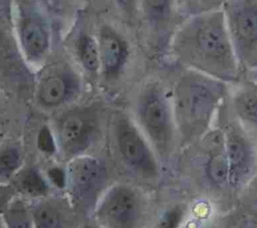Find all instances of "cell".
I'll list each match as a JSON object with an SVG mask.
<instances>
[{
	"mask_svg": "<svg viewBox=\"0 0 257 228\" xmlns=\"http://www.w3.org/2000/svg\"><path fill=\"white\" fill-rule=\"evenodd\" d=\"M98 117L87 106L68 109L54 121V139L57 150L67 162L85 152L97 138Z\"/></svg>",
	"mask_w": 257,
	"mask_h": 228,
	"instance_id": "6",
	"label": "cell"
},
{
	"mask_svg": "<svg viewBox=\"0 0 257 228\" xmlns=\"http://www.w3.org/2000/svg\"><path fill=\"white\" fill-rule=\"evenodd\" d=\"M0 228H6L5 224H4V221H3V218H2L1 215H0Z\"/></svg>",
	"mask_w": 257,
	"mask_h": 228,
	"instance_id": "30",
	"label": "cell"
},
{
	"mask_svg": "<svg viewBox=\"0 0 257 228\" xmlns=\"http://www.w3.org/2000/svg\"><path fill=\"white\" fill-rule=\"evenodd\" d=\"M248 198L245 200V205L253 213L255 217H257V186H255L252 190L249 191L247 195Z\"/></svg>",
	"mask_w": 257,
	"mask_h": 228,
	"instance_id": "24",
	"label": "cell"
},
{
	"mask_svg": "<svg viewBox=\"0 0 257 228\" xmlns=\"http://www.w3.org/2000/svg\"><path fill=\"white\" fill-rule=\"evenodd\" d=\"M224 150L229 169V186L241 190L248 186L257 173V148L251 136L233 119L222 131Z\"/></svg>",
	"mask_w": 257,
	"mask_h": 228,
	"instance_id": "9",
	"label": "cell"
},
{
	"mask_svg": "<svg viewBox=\"0 0 257 228\" xmlns=\"http://www.w3.org/2000/svg\"><path fill=\"white\" fill-rule=\"evenodd\" d=\"M231 104L234 119L251 136H257V84L251 79L236 86Z\"/></svg>",
	"mask_w": 257,
	"mask_h": 228,
	"instance_id": "14",
	"label": "cell"
},
{
	"mask_svg": "<svg viewBox=\"0 0 257 228\" xmlns=\"http://www.w3.org/2000/svg\"><path fill=\"white\" fill-rule=\"evenodd\" d=\"M4 54H5V46H4V42L0 37V61L4 58Z\"/></svg>",
	"mask_w": 257,
	"mask_h": 228,
	"instance_id": "28",
	"label": "cell"
},
{
	"mask_svg": "<svg viewBox=\"0 0 257 228\" xmlns=\"http://www.w3.org/2000/svg\"><path fill=\"white\" fill-rule=\"evenodd\" d=\"M173 49L188 69L226 83L239 76L241 65L221 8L189 15L175 33Z\"/></svg>",
	"mask_w": 257,
	"mask_h": 228,
	"instance_id": "1",
	"label": "cell"
},
{
	"mask_svg": "<svg viewBox=\"0 0 257 228\" xmlns=\"http://www.w3.org/2000/svg\"><path fill=\"white\" fill-rule=\"evenodd\" d=\"M76 52L82 66L91 73L100 67V54L98 44L88 34H81L76 43Z\"/></svg>",
	"mask_w": 257,
	"mask_h": 228,
	"instance_id": "19",
	"label": "cell"
},
{
	"mask_svg": "<svg viewBox=\"0 0 257 228\" xmlns=\"http://www.w3.org/2000/svg\"><path fill=\"white\" fill-rule=\"evenodd\" d=\"M135 0H116L117 4L125 11H132Z\"/></svg>",
	"mask_w": 257,
	"mask_h": 228,
	"instance_id": "26",
	"label": "cell"
},
{
	"mask_svg": "<svg viewBox=\"0 0 257 228\" xmlns=\"http://www.w3.org/2000/svg\"><path fill=\"white\" fill-rule=\"evenodd\" d=\"M24 157L22 149L16 144L0 146V184H11L14 177L23 168Z\"/></svg>",
	"mask_w": 257,
	"mask_h": 228,
	"instance_id": "17",
	"label": "cell"
},
{
	"mask_svg": "<svg viewBox=\"0 0 257 228\" xmlns=\"http://www.w3.org/2000/svg\"><path fill=\"white\" fill-rule=\"evenodd\" d=\"M6 228H35L29 202L16 196L1 215Z\"/></svg>",
	"mask_w": 257,
	"mask_h": 228,
	"instance_id": "18",
	"label": "cell"
},
{
	"mask_svg": "<svg viewBox=\"0 0 257 228\" xmlns=\"http://www.w3.org/2000/svg\"><path fill=\"white\" fill-rule=\"evenodd\" d=\"M78 228H103L101 227L98 223H96L93 219L92 221H86L85 223H83L81 226H79Z\"/></svg>",
	"mask_w": 257,
	"mask_h": 228,
	"instance_id": "27",
	"label": "cell"
},
{
	"mask_svg": "<svg viewBox=\"0 0 257 228\" xmlns=\"http://www.w3.org/2000/svg\"><path fill=\"white\" fill-rule=\"evenodd\" d=\"M114 138L118 155L131 172L147 180L159 178L160 159L143 132L126 116L116 118Z\"/></svg>",
	"mask_w": 257,
	"mask_h": 228,
	"instance_id": "7",
	"label": "cell"
},
{
	"mask_svg": "<svg viewBox=\"0 0 257 228\" xmlns=\"http://www.w3.org/2000/svg\"><path fill=\"white\" fill-rule=\"evenodd\" d=\"M19 37L24 53L30 61L37 62L43 58L49 46V36L39 16L32 12L21 15Z\"/></svg>",
	"mask_w": 257,
	"mask_h": 228,
	"instance_id": "13",
	"label": "cell"
},
{
	"mask_svg": "<svg viewBox=\"0 0 257 228\" xmlns=\"http://www.w3.org/2000/svg\"><path fill=\"white\" fill-rule=\"evenodd\" d=\"M225 0H184V9L188 15H193L201 12H206L218 7L224 3Z\"/></svg>",
	"mask_w": 257,
	"mask_h": 228,
	"instance_id": "22",
	"label": "cell"
},
{
	"mask_svg": "<svg viewBox=\"0 0 257 228\" xmlns=\"http://www.w3.org/2000/svg\"><path fill=\"white\" fill-rule=\"evenodd\" d=\"M180 228H205L198 220H186Z\"/></svg>",
	"mask_w": 257,
	"mask_h": 228,
	"instance_id": "25",
	"label": "cell"
},
{
	"mask_svg": "<svg viewBox=\"0 0 257 228\" xmlns=\"http://www.w3.org/2000/svg\"><path fill=\"white\" fill-rule=\"evenodd\" d=\"M100 65L106 78L116 77L127 57V46L120 35L109 26H102L98 34Z\"/></svg>",
	"mask_w": 257,
	"mask_h": 228,
	"instance_id": "12",
	"label": "cell"
},
{
	"mask_svg": "<svg viewBox=\"0 0 257 228\" xmlns=\"http://www.w3.org/2000/svg\"><path fill=\"white\" fill-rule=\"evenodd\" d=\"M145 13L156 27L167 24L175 11V0H143Z\"/></svg>",
	"mask_w": 257,
	"mask_h": 228,
	"instance_id": "20",
	"label": "cell"
},
{
	"mask_svg": "<svg viewBox=\"0 0 257 228\" xmlns=\"http://www.w3.org/2000/svg\"><path fill=\"white\" fill-rule=\"evenodd\" d=\"M18 196L32 200L49 196V186L41 173L35 168H22L11 182Z\"/></svg>",
	"mask_w": 257,
	"mask_h": 228,
	"instance_id": "16",
	"label": "cell"
},
{
	"mask_svg": "<svg viewBox=\"0 0 257 228\" xmlns=\"http://www.w3.org/2000/svg\"><path fill=\"white\" fill-rule=\"evenodd\" d=\"M221 9L241 67H257V0H225Z\"/></svg>",
	"mask_w": 257,
	"mask_h": 228,
	"instance_id": "8",
	"label": "cell"
},
{
	"mask_svg": "<svg viewBox=\"0 0 257 228\" xmlns=\"http://www.w3.org/2000/svg\"><path fill=\"white\" fill-rule=\"evenodd\" d=\"M64 174L66 199L73 211L92 215L98 200L108 187L105 163L96 157L78 156L67 162Z\"/></svg>",
	"mask_w": 257,
	"mask_h": 228,
	"instance_id": "4",
	"label": "cell"
},
{
	"mask_svg": "<svg viewBox=\"0 0 257 228\" xmlns=\"http://www.w3.org/2000/svg\"><path fill=\"white\" fill-rule=\"evenodd\" d=\"M251 74H252V80L257 84V67L251 69Z\"/></svg>",
	"mask_w": 257,
	"mask_h": 228,
	"instance_id": "29",
	"label": "cell"
},
{
	"mask_svg": "<svg viewBox=\"0 0 257 228\" xmlns=\"http://www.w3.org/2000/svg\"><path fill=\"white\" fill-rule=\"evenodd\" d=\"M187 212L184 204L172 205L160 214L152 228H180L186 221Z\"/></svg>",
	"mask_w": 257,
	"mask_h": 228,
	"instance_id": "21",
	"label": "cell"
},
{
	"mask_svg": "<svg viewBox=\"0 0 257 228\" xmlns=\"http://www.w3.org/2000/svg\"><path fill=\"white\" fill-rule=\"evenodd\" d=\"M226 93V82L187 68L176 85L172 102L182 147L201 141L210 133Z\"/></svg>",
	"mask_w": 257,
	"mask_h": 228,
	"instance_id": "2",
	"label": "cell"
},
{
	"mask_svg": "<svg viewBox=\"0 0 257 228\" xmlns=\"http://www.w3.org/2000/svg\"><path fill=\"white\" fill-rule=\"evenodd\" d=\"M137 119L158 158L168 159L174 152L178 134L172 102L159 83L148 84L140 93Z\"/></svg>",
	"mask_w": 257,
	"mask_h": 228,
	"instance_id": "3",
	"label": "cell"
},
{
	"mask_svg": "<svg viewBox=\"0 0 257 228\" xmlns=\"http://www.w3.org/2000/svg\"><path fill=\"white\" fill-rule=\"evenodd\" d=\"M91 216L103 228H144L147 202L134 186L115 183L105 189Z\"/></svg>",
	"mask_w": 257,
	"mask_h": 228,
	"instance_id": "5",
	"label": "cell"
},
{
	"mask_svg": "<svg viewBox=\"0 0 257 228\" xmlns=\"http://www.w3.org/2000/svg\"><path fill=\"white\" fill-rule=\"evenodd\" d=\"M18 196L14 187L9 185H1L0 184V215L3 214L9 203Z\"/></svg>",
	"mask_w": 257,
	"mask_h": 228,
	"instance_id": "23",
	"label": "cell"
},
{
	"mask_svg": "<svg viewBox=\"0 0 257 228\" xmlns=\"http://www.w3.org/2000/svg\"><path fill=\"white\" fill-rule=\"evenodd\" d=\"M78 89L75 75L65 69L46 73L36 87V100L44 108H55L70 100Z\"/></svg>",
	"mask_w": 257,
	"mask_h": 228,
	"instance_id": "10",
	"label": "cell"
},
{
	"mask_svg": "<svg viewBox=\"0 0 257 228\" xmlns=\"http://www.w3.org/2000/svg\"><path fill=\"white\" fill-rule=\"evenodd\" d=\"M35 228H72L71 214L75 213L68 200L44 197L29 202Z\"/></svg>",
	"mask_w": 257,
	"mask_h": 228,
	"instance_id": "11",
	"label": "cell"
},
{
	"mask_svg": "<svg viewBox=\"0 0 257 228\" xmlns=\"http://www.w3.org/2000/svg\"><path fill=\"white\" fill-rule=\"evenodd\" d=\"M205 176L209 184L218 189L229 186V169L224 150L222 131L214 135L204 164Z\"/></svg>",
	"mask_w": 257,
	"mask_h": 228,
	"instance_id": "15",
	"label": "cell"
}]
</instances>
